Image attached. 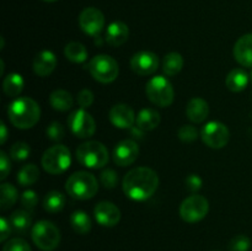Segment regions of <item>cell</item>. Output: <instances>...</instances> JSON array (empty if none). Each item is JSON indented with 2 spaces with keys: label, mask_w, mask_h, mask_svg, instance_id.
Segmentation results:
<instances>
[{
  "label": "cell",
  "mask_w": 252,
  "mask_h": 251,
  "mask_svg": "<svg viewBox=\"0 0 252 251\" xmlns=\"http://www.w3.org/2000/svg\"><path fill=\"white\" fill-rule=\"evenodd\" d=\"M108 117H110L111 123L121 129L130 128L135 121L134 111L126 103H117V105L112 106L110 113H108Z\"/></svg>",
  "instance_id": "2e32d148"
},
{
  "label": "cell",
  "mask_w": 252,
  "mask_h": 251,
  "mask_svg": "<svg viewBox=\"0 0 252 251\" xmlns=\"http://www.w3.org/2000/svg\"><path fill=\"white\" fill-rule=\"evenodd\" d=\"M139 147L132 139H125L116 145L113 150V160L120 166H128L137 160Z\"/></svg>",
  "instance_id": "9a60e30c"
},
{
  "label": "cell",
  "mask_w": 252,
  "mask_h": 251,
  "mask_svg": "<svg viewBox=\"0 0 252 251\" xmlns=\"http://www.w3.org/2000/svg\"><path fill=\"white\" fill-rule=\"evenodd\" d=\"M177 137L185 143H192L197 139L198 137V130L194 126L191 125H185L181 126L177 130Z\"/></svg>",
  "instance_id": "836d02e7"
},
{
  "label": "cell",
  "mask_w": 252,
  "mask_h": 251,
  "mask_svg": "<svg viewBox=\"0 0 252 251\" xmlns=\"http://www.w3.org/2000/svg\"><path fill=\"white\" fill-rule=\"evenodd\" d=\"M39 177V169L34 164H26L20 169L17 174V182L21 186L27 187L33 185Z\"/></svg>",
  "instance_id": "f546056e"
},
{
  "label": "cell",
  "mask_w": 252,
  "mask_h": 251,
  "mask_svg": "<svg viewBox=\"0 0 252 251\" xmlns=\"http://www.w3.org/2000/svg\"><path fill=\"white\" fill-rule=\"evenodd\" d=\"M250 78H251V81H252V73H251V76H250Z\"/></svg>",
  "instance_id": "f6af8a7d"
},
{
  "label": "cell",
  "mask_w": 252,
  "mask_h": 251,
  "mask_svg": "<svg viewBox=\"0 0 252 251\" xmlns=\"http://www.w3.org/2000/svg\"><path fill=\"white\" fill-rule=\"evenodd\" d=\"M57 66V57L51 51H42L34 57L33 70L38 76H48Z\"/></svg>",
  "instance_id": "d6986e66"
},
{
  "label": "cell",
  "mask_w": 252,
  "mask_h": 251,
  "mask_svg": "<svg viewBox=\"0 0 252 251\" xmlns=\"http://www.w3.org/2000/svg\"><path fill=\"white\" fill-rule=\"evenodd\" d=\"M70 225L75 233L88 234L91 230V218L84 211H75L70 216Z\"/></svg>",
  "instance_id": "4316f807"
},
{
  "label": "cell",
  "mask_w": 252,
  "mask_h": 251,
  "mask_svg": "<svg viewBox=\"0 0 252 251\" xmlns=\"http://www.w3.org/2000/svg\"><path fill=\"white\" fill-rule=\"evenodd\" d=\"M159 58L155 53L149 51H140L130 59V68L138 75H152L158 70Z\"/></svg>",
  "instance_id": "4fadbf2b"
},
{
  "label": "cell",
  "mask_w": 252,
  "mask_h": 251,
  "mask_svg": "<svg viewBox=\"0 0 252 251\" xmlns=\"http://www.w3.org/2000/svg\"><path fill=\"white\" fill-rule=\"evenodd\" d=\"M129 37V29L122 21H113L106 30V42L112 47H120Z\"/></svg>",
  "instance_id": "ac0fdd59"
},
{
  "label": "cell",
  "mask_w": 252,
  "mask_h": 251,
  "mask_svg": "<svg viewBox=\"0 0 252 251\" xmlns=\"http://www.w3.org/2000/svg\"><path fill=\"white\" fill-rule=\"evenodd\" d=\"M135 123H137L138 129L143 130V132H149L159 126L160 115L158 111L153 110V108H144L138 113Z\"/></svg>",
  "instance_id": "44dd1931"
},
{
  "label": "cell",
  "mask_w": 252,
  "mask_h": 251,
  "mask_svg": "<svg viewBox=\"0 0 252 251\" xmlns=\"http://www.w3.org/2000/svg\"><path fill=\"white\" fill-rule=\"evenodd\" d=\"M201 137L207 147L213 148V149H221L228 144L230 133L225 125L212 121L202 128Z\"/></svg>",
  "instance_id": "30bf717a"
},
{
  "label": "cell",
  "mask_w": 252,
  "mask_h": 251,
  "mask_svg": "<svg viewBox=\"0 0 252 251\" xmlns=\"http://www.w3.org/2000/svg\"><path fill=\"white\" fill-rule=\"evenodd\" d=\"M64 54L73 63H84L88 59V49L79 42H69L64 49Z\"/></svg>",
  "instance_id": "83f0119b"
},
{
  "label": "cell",
  "mask_w": 252,
  "mask_h": 251,
  "mask_svg": "<svg viewBox=\"0 0 252 251\" xmlns=\"http://www.w3.org/2000/svg\"><path fill=\"white\" fill-rule=\"evenodd\" d=\"M68 125L73 134L78 138H89L94 135L96 130L95 120L90 113L86 112L84 108L76 110L69 116Z\"/></svg>",
  "instance_id": "8fae6325"
},
{
  "label": "cell",
  "mask_w": 252,
  "mask_h": 251,
  "mask_svg": "<svg viewBox=\"0 0 252 251\" xmlns=\"http://www.w3.org/2000/svg\"><path fill=\"white\" fill-rule=\"evenodd\" d=\"M31 238L42 251H53L61 243V231L49 220H39L32 226Z\"/></svg>",
  "instance_id": "5b68a950"
},
{
  "label": "cell",
  "mask_w": 252,
  "mask_h": 251,
  "mask_svg": "<svg viewBox=\"0 0 252 251\" xmlns=\"http://www.w3.org/2000/svg\"><path fill=\"white\" fill-rule=\"evenodd\" d=\"M2 251H31V248L24 239L14 238L5 244Z\"/></svg>",
  "instance_id": "74e56055"
},
{
  "label": "cell",
  "mask_w": 252,
  "mask_h": 251,
  "mask_svg": "<svg viewBox=\"0 0 252 251\" xmlns=\"http://www.w3.org/2000/svg\"><path fill=\"white\" fill-rule=\"evenodd\" d=\"M10 170H11V167H10V160L6 153L0 152V180L6 179Z\"/></svg>",
  "instance_id": "60d3db41"
},
{
  "label": "cell",
  "mask_w": 252,
  "mask_h": 251,
  "mask_svg": "<svg viewBox=\"0 0 252 251\" xmlns=\"http://www.w3.org/2000/svg\"><path fill=\"white\" fill-rule=\"evenodd\" d=\"M65 189L70 197L80 201L90 199L97 193L98 182L93 174L86 171L74 172L65 184Z\"/></svg>",
  "instance_id": "3957f363"
},
{
  "label": "cell",
  "mask_w": 252,
  "mask_h": 251,
  "mask_svg": "<svg viewBox=\"0 0 252 251\" xmlns=\"http://www.w3.org/2000/svg\"><path fill=\"white\" fill-rule=\"evenodd\" d=\"M43 1H47V2H53V1H56V0H43Z\"/></svg>",
  "instance_id": "ee69618b"
},
{
  "label": "cell",
  "mask_w": 252,
  "mask_h": 251,
  "mask_svg": "<svg viewBox=\"0 0 252 251\" xmlns=\"http://www.w3.org/2000/svg\"><path fill=\"white\" fill-rule=\"evenodd\" d=\"M49 103L57 111H68L73 106L74 100L70 93L65 90H56L49 96Z\"/></svg>",
  "instance_id": "d4e9b609"
},
{
  "label": "cell",
  "mask_w": 252,
  "mask_h": 251,
  "mask_svg": "<svg viewBox=\"0 0 252 251\" xmlns=\"http://www.w3.org/2000/svg\"><path fill=\"white\" fill-rule=\"evenodd\" d=\"M209 212V202L201 194L187 197L180 206V216L187 223H197L202 220Z\"/></svg>",
  "instance_id": "9c48e42d"
},
{
  "label": "cell",
  "mask_w": 252,
  "mask_h": 251,
  "mask_svg": "<svg viewBox=\"0 0 252 251\" xmlns=\"http://www.w3.org/2000/svg\"><path fill=\"white\" fill-rule=\"evenodd\" d=\"M249 75L244 69L235 68L226 75L225 85L233 93H240L245 90L249 84Z\"/></svg>",
  "instance_id": "7402d4cb"
},
{
  "label": "cell",
  "mask_w": 252,
  "mask_h": 251,
  "mask_svg": "<svg viewBox=\"0 0 252 251\" xmlns=\"http://www.w3.org/2000/svg\"><path fill=\"white\" fill-rule=\"evenodd\" d=\"M184 66V58L177 52H171L166 54L162 62V70L164 74L167 76H175L182 70Z\"/></svg>",
  "instance_id": "484cf974"
},
{
  "label": "cell",
  "mask_w": 252,
  "mask_h": 251,
  "mask_svg": "<svg viewBox=\"0 0 252 251\" xmlns=\"http://www.w3.org/2000/svg\"><path fill=\"white\" fill-rule=\"evenodd\" d=\"M79 26L89 36L97 37L105 26V16L96 7H86L79 15Z\"/></svg>",
  "instance_id": "7c38bea8"
},
{
  "label": "cell",
  "mask_w": 252,
  "mask_h": 251,
  "mask_svg": "<svg viewBox=\"0 0 252 251\" xmlns=\"http://www.w3.org/2000/svg\"><path fill=\"white\" fill-rule=\"evenodd\" d=\"M65 206V196L59 191H51L43 199V207L49 213H58Z\"/></svg>",
  "instance_id": "f1b7e54d"
},
{
  "label": "cell",
  "mask_w": 252,
  "mask_h": 251,
  "mask_svg": "<svg viewBox=\"0 0 252 251\" xmlns=\"http://www.w3.org/2000/svg\"><path fill=\"white\" fill-rule=\"evenodd\" d=\"M89 71L96 81L102 84L112 83L120 74V66L116 59L107 54L95 56L89 63Z\"/></svg>",
  "instance_id": "8992f818"
},
{
  "label": "cell",
  "mask_w": 252,
  "mask_h": 251,
  "mask_svg": "<svg viewBox=\"0 0 252 251\" xmlns=\"http://www.w3.org/2000/svg\"><path fill=\"white\" fill-rule=\"evenodd\" d=\"M94 102V94L88 89H84L78 94V103L81 106V108L90 107Z\"/></svg>",
  "instance_id": "ab89813d"
},
{
  "label": "cell",
  "mask_w": 252,
  "mask_h": 251,
  "mask_svg": "<svg viewBox=\"0 0 252 251\" xmlns=\"http://www.w3.org/2000/svg\"><path fill=\"white\" fill-rule=\"evenodd\" d=\"M234 58L240 65L252 68V33L241 36L234 46Z\"/></svg>",
  "instance_id": "e0dca14e"
},
{
  "label": "cell",
  "mask_w": 252,
  "mask_h": 251,
  "mask_svg": "<svg viewBox=\"0 0 252 251\" xmlns=\"http://www.w3.org/2000/svg\"><path fill=\"white\" fill-rule=\"evenodd\" d=\"M76 159L83 166L89 169H101L108 162V150L102 143L89 140L79 145Z\"/></svg>",
  "instance_id": "277c9868"
},
{
  "label": "cell",
  "mask_w": 252,
  "mask_h": 251,
  "mask_svg": "<svg viewBox=\"0 0 252 251\" xmlns=\"http://www.w3.org/2000/svg\"><path fill=\"white\" fill-rule=\"evenodd\" d=\"M185 182H186L187 189H189V192H192V193L198 192L199 189L202 188V185H203V181H202L201 177L196 174L189 175V176L186 177V180H185Z\"/></svg>",
  "instance_id": "f35d334b"
},
{
  "label": "cell",
  "mask_w": 252,
  "mask_h": 251,
  "mask_svg": "<svg viewBox=\"0 0 252 251\" xmlns=\"http://www.w3.org/2000/svg\"><path fill=\"white\" fill-rule=\"evenodd\" d=\"M46 133L49 139L53 140V142H59L65 135V129H64V127L59 122H52L47 127Z\"/></svg>",
  "instance_id": "e575fe53"
},
{
  "label": "cell",
  "mask_w": 252,
  "mask_h": 251,
  "mask_svg": "<svg viewBox=\"0 0 252 251\" xmlns=\"http://www.w3.org/2000/svg\"><path fill=\"white\" fill-rule=\"evenodd\" d=\"M145 93L148 98L160 107H167L174 102V88L165 76L158 75L150 79L147 83Z\"/></svg>",
  "instance_id": "ba28073f"
},
{
  "label": "cell",
  "mask_w": 252,
  "mask_h": 251,
  "mask_svg": "<svg viewBox=\"0 0 252 251\" xmlns=\"http://www.w3.org/2000/svg\"><path fill=\"white\" fill-rule=\"evenodd\" d=\"M251 248V240L249 236L243 235H236L229 241L228 250L229 251H249Z\"/></svg>",
  "instance_id": "d6a6232c"
},
{
  "label": "cell",
  "mask_w": 252,
  "mask_h": 251,
  "mask_svg": "<svg viewBox=\"0 0 252 251\" xmlns=\"http://www.w3.org/2000/svg\"><path fill=\"white\" fill-rule=\"evenodd\" d=\"M0 208L6 211L14 206L17 201V189L11 184H2L0 186Z\"/></svg>",
  "instance_id": "4dcf8cb0"
},
{
  "label": "cell",
  "mask_w": 252,
  "mask_h": 251,
  "mask_svg": "<svg viewBox=\"0 0 252 251\" xmlns=\"http://www.w3.org/2000/svg\"><path fill=\"white\" fill-rule=\"evenodd\" d=\"M101 184L103 185V187L106 188H115L117 186L118 182V175L115 170L112 169H106L105 171H102L100 176Z\"/></svg>",
  "instance_id": "d590c367"
},
{
  "label": "cell",
  "mask_w": 252,
  "mask_h": 251,
  "mask_svg": "<svg viewBox=\"0 0 252 251\" xmlns=\"http://www.w3.org/2000/svg\"><path fill=\"white\" fill-rule=\"evenodd\" d=\"M37 202H38V197H37L36 192L32 191V189H27V191H25L24 193H22L21 203L26 211H33L37 206Z\"/></svg>",
  "instance_id": "8d00e7d4"
},
{
  "label": "cell",
  "mask_w": 252,
  "mask_h": 251,
  "mask_svg": "<svg viewBox=\"0 0 252 251\" xmlns=\"http://www.w3.org/2000/svg\"><path fill=\"white\" fill-rule=\"evenodd\" d=\"M7 117L12 126L20 129L32 128L41 117L38 103L31 97H20L12 101L7 107Z\"/></svg>",
  "instance_id": "7a4b0ae2"
},
{
  "label": "cell",
  "mask_w": 252,
  "mask_h": 251,
  "mask_svg": "<svg viewBox=\"0 0 252 251\" xmlns=\"http://www.w3.org/2000/svg\"><path fill=\"white\" fill-rule=\"evenodd\" d=\"M186 115L193 123H202L209 115V106L206 100L201 97H193L189 100L186 107Z\"/></svg>",
  "instance_id": "ffe728a7"
},
{
  "label": "cell",
  "mask_w": 252,
  "mask_h": 251,
  "mask_svg": "<svg viewBox=\"0 0 252 251\" xmlns=\"http://www.w3.org/2000/svg\"><path fill=\"white\" fill-rule=\"evenodd\" d=\"M11 224L5 218L0 219V241H5L11 233Z\"/></svg>",
  "instance_id": "b9f144b4"
},
{
  "label": "cell",
  "mask_w": 252,
  "mask_h": 251,
  "mask_svg": "<svg viewBox=\"0 0 252 251\" xmlns=\"http://www.w3.org/2000/svg\"><path fill=\"white\" fill-rule=\"evenodd\" d=\"M0 129H1V134H0V142H1V144H4V143L6 142V138H7L6 126H5L4 122H1V125H0Z\"/></svg>",
  "instance_id": "7bdbcfd3"
},
{
  "label": "cell",
  "mask_w": 252,
  "mask_h": 251,
  "mask_svg": "<svg viewBox=\"0 0 252 251\" xmlns=\"http://www.w3.org/2000/svg\"><path fill=\"white\" fill-rule=\"evenodd\" d=\"M71 162V155L65 145L57 144L51 147L42 155V167L52 175H58L65 171Z\"/></svg>",
  "instance_id": "52a82bcc"
},
{
  "label": "cell",
  "mask_w": 252,
  "mask_h": 251,
  "mask_svg": "<svg viewBox=\"0 0 252 251\" xmlns=\"http://www.w3.org/2000/svg\"><path fill=\"white\" fill-rule=\"evenodd\" d=\"M31 153V148L27 143L25 142H17L10 149V157L15 160V161H22V160L27 159Z\"/></svg>",
  "instance_id": "1f68e13d"
},
{
  "label": "cell",
  "mask_w": 252,
  "mask_h": 251,
  "mask_svg": "<svg viewBox=\"0 0 252 251\" xmlns=\"http://www.w3.org/2000/svg\"><path fill=\"white\" fill-rule=\"evenodd\" d=\"M159 186V176L153 169L140 166L132 169L123 179V191L126 196L134 201H145L155 193Z\"/></svg>",
  "instance_id": "6da1fadb"
},
{
  "label": "cell",
  "mask_w": 252,
  "mask_h": 251,
  "mask_svg": "<svg viewBox=\"0 0 252 251\" xmlns=\"http://www.w3.org/2000/svg\"><path fill=\"white\" fill-rule=\"evenodd\" d=\"M24 85L25 81L21 74L11 73L4 79L2 90H4L5 95L9 96V97H16L24 90Z\"/></svg>",
  "instance_id": "cb8c5ba5"
},
{
  "label": "cell",
  "mask_w": 252,
  "mask_h": 251,
  "mask_svg": "<svg viewBox=\"0 0 252 251\" xmlns=\"http://www.w3.org/2000/svg\"><path fill=\"white\" fill-rule=\"evenodd\" d=\"M31 212L24 211V209H19L15 211L14 213L10 216V224H11L14 231L19 234H26L30 230L32 225V217Z\"/></svg>",
  "instance_id": "603a6c76"
},
{
  "label": "cell",
  "mask_w": 252,
  "mask_h": 251,
  "mask_svg": "<svg viewBox=\"0 0 252 251\" xmlns=\"http://www.w3.org/2000/svg\"><path fill=\"white\" fill-rule=\"evenodd\" d=\"M94 214L98 224L102 226H108V228L117 225L121 220L120 208L108 201H102L96 204Z\"/></svg>",
  "instance_id": "5bb4252c"
}]
</instances>
